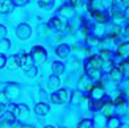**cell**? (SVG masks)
<instances>
[{
  "label": "cell",
  "instance_id": "cell-1",
  "mask_svg": "<svg viewBox=\"0 0 129 128\" xmlns=\"http://www.w3.org/2000/svg\"><path fill=\"white\" fill-rule=\"evenodd\" d=\"M102 66H103L102 58L99 56H93V57H91L90 60L87 61L84 69H86L87 75H88L90 78H93V77H96V75H98V73L102 69Z\"/></svg>",
  "mask_w": 129,
  "mask_h": 128
},
{
  "label": "cell",
  "instance_id": "cell-2",
  "mask_svg": "<svg viewBox=\"0 0 129 128\" xmlns=\"http://www.w3.org/2000/svg\"><path fill=\"white\" fill-rule=\"evenodd\" d=\"M69 99V91L66 89H61L51 95V100L55 104H62Z\"/></svg>",
  "mask_w": 129,
  "mask_h": 128
},
{
  "label": "cell",
  "instance_id": "cell-3",
  "mask_svg": "<svg viewBox=\"0 0 129 128\" xmlns=\"http://www.w3.org/2000/svg\"><path fill=\"white\" fill-rule=\"evenodd\" d=\"M20 66L24 69L25 71L33 69V57L29 54H21L20 56Z\"/></svg>",
  "mask_w": 129,
  "mask_h": 128
},
{
  "label": "cell",
  "instance_id": "cell-4",
  "mask_svg": "<svg viewBox=\"0 0 129 128\" xmlns=\"http://www.w3.org/2000/svg\"><path fill=\"white\" fill-rule=\"evenodd\" d=\"M17 36H19L20 38L22 40H26L30 37V34H32V31H30V27H29L28 24H20L19 28H17Z\"/></svg>",
  "mask_w": 129,
  "mask_h": 128
},
{
  "label": "cell",
  "instance_id": "cell-5",
  "mask_svg": "<svg viewBox=\"0 0 129 128\" xmlns=\"http://www.w3.org/2000/svg\"><path fill=\"white\" fill-rule=\"evenodd\" d=\"M32 57L36 58L37 62H41L46 58V50L41 46H34L33 50H32Z\"/></svg>",
  "mask_w": 129,
  "mask_h": 128
},
{
  "label": "cell",
  "instance_id": "cell-6",
  "mask_svg": "<svg viewBox=\"0 0 129 128\" xmlns=\"http://www.w3.org/2000/svg\"><path fill=\"white\" fill-rule=\"evenodd\" d=\"M13 9L12 0H0V15H7Z\"/></svg>",
  "mask_w": 129,
  "mask_h": 128
},
{
  "label": "cell",
  "instance_id": "cell-7",
  "mask_svg": "<svg viewBox=\"0 0 129 128\" xmlns=\"http://www.w3.org/2000/svg\"><path fill=\"white\" fill-rule=\"evenodd\" d=\"M13 121H15L13 114H7L0 119V127H12Z\"/></svg>",
  "mask_w": 129,
  "mask_h": 128
},
{
  "label": "cell",
  "instance_id": "cell-8",
  "mask_svg": "<svg viewBox=\"0 0 129 128\" xmlns=\"http://www.w3.org/2000/svg\"><path fill=\"white\" fill-rule=\"evenodd\" d=\"M28 114H29V110L24 104H19V106L13 107V116H21V115L26 116Z\"/></svg>",
  "mask_w": 129,
  "mask_h": 128
},
{
  "label": "cell",
  "instance_id": "cell-9",
  "mask_svg": "<svg viewBox=\"0 0 129 128\" xmlns=\"http://www.w3.org/2000/svg\"><path fill=\"white\" fill-rule=\"evenodd\" d=\"M103 95H104V89H103L102 86H95L92 89V92H91L92 99L99 100V99H102V98H103Z\"/></svg>",
  "mask_w": 129,
  "mask_h": 128
},
{
  "label": "cell",
  "instance_id": "cell-10",
  "mask_svg": "<svg viewBox=\"0 0 129 128\" xmlns=\"http://www.w3.org/2000/svg\"><path fill=\"white\" fill-rule=\"evenodd\" d=\"M69 53H70V48H69L67 45H64V44L59 45L57 48V54L61 58H66L69 56Z\"/></svg>",
  "mask_w": 129,
  "mask_h": 128
},
{
  "label": "cell",
  "instance_id": "cell-11",
  "mask_svg": "<svg viewBox=\"0 0 129 128\" xmlns=\"http://www.w3.org/2000/svg\"><path fill=\"white\" fill-rule=\"evenodd\" d=\"M34 111H36L38 115H45V114L49 112V106L45 104V103H38L36 106V108H34Z\"/></svg>",
  "mask_w": 129,
  "mask_h": 128
},
{
  "label": "cell",
  "instance_id": "cell-12",
  "mask_svg": "<svg viewBox=\"0 0 129 128\" xmlns=\"http://www.w3.org/2000/svg\"><path fill=\"white\" fill-rule=\"evenodd\" d=\"M92 16L96 19L99 22H107L108 21V15L104 12H92Z\"/></svg>",
  "mask_w": 129,
  "mask_h": 128
},
{
  "label": "cell",
  "instance_id": "cell-13",
  "mask_svg": "<svg viewBox=\"0 0 129 128\" xmlns=\"http://www.w3.org/2000/svg\"><path fill=\"white\" fill-rule=\"evenodd\" d=\"M111 78H112L115 82H119V81L122 79V73L117 67H113L112 70H111Z\"/></svg>",
  "mask_w": 129,
  "mask_h": 128
},
{
  "label": "cell",
  "instance_id": "cell-14",
  "mask_svg": "<svg viewBox=\"0 0 129 128\" xmlns=\"http://www.w3.org/2000/svg\"><path fill=\"white\" fill-rule=\"evenodd\" d=\"M7 63H8L9 67H17V66H20V56H12Z\"/></svg>",
  "mask_w": 129,
  "mask_h": 128
},
{
  "label": "cell",
  "instance_id": "cell-15",
  "mask_svg": "<svg viewBox=\"0 0 129 128\" xmlns=\"http://www.w3.org/2000/svg\"><path fill=\"white\" fill-rule=\"evenodd\" d=\"M51 25L54 27L57 31H61V29L64 27V22L61 19H58V17H54V19H51Z\"/></svg>",
  "mask_w": 129,
  "mask_h": 128
},
{
  "label": "cell",
  "instance_id": "cell-16",
  "mask_svg": "<svg viewBox=\"0 0 129 128\" xmlns=\"http://www.w3.org/2000/svg\"><path fill=\"white\" fill-rule=\"evenodd\" d=\"M64 70V66L62 65L61 62H54L53 63V73L54 74H62V71Z\"/></svg>",
  "mask_w": 129,
  "mask_h": 128
},
{
  "label": "cell",
  "instance_id": "cell-17",
  "mask_svg": "<svg viewBox=\"0 0 129 128\" xmlns=\"http://www.w3.org/2000/svg\"><path fill=\"white\" fill-rule=\"evenodd\" d=\"M49 87L50 89H57V87H59V79H58V77L55 75H51V77L49 78Z\"/></svg>",
  "mask_w": 129,
  "mask_h": 128
},
{
  "label": "cell",
  "instance_id": "cell-18",
  "mask_svg": "<svg viewBox=\"0 0 129 128\" xmlns=\"http://www.w3.org/2000/svg\"><path fill=\"white\" fill-rule=\"evenodd\" d=\"M129 50V42H125V44H121L119 46V49H117V54L119 56H125L128 54L126 52Z\"/></svg>",
  "mask_w": 129,
  "mask_h": 128
},
{
  "label": "cell",
  "instance_id": "cell-19",
  "mask_svg": "<svg viewBox=\"0 0 129 128\" xmlns=\"http://www.w3.org/2000/svg\"><path fill=\"white\" fill-rule=\"evenodd\" d=\"M9 46H11L9 40H0V50H2V52L8 50Z\"/></svg>",
  "mask_w": 129,
  "mask_h": 128
},
{
  "label": "cell",
  "instance_id": "cell-20",
  "mask_svg": "<svg viewBox=\"0 0 129 128\" xmlns=\"http://www.w3.org/2000/svg\"><path fill=\"white\" fill-rule=\"evenodd\" d=\"M54 4V0H40L38 5L40 7H45V8H49Z\"/></svg>",
  "mask_w": 129,
  "mask_h": 128
},
{
  "label": "cell",
  "instance_id": "cell-21",
  "mask_svg": "<svg viewBox=\"0 0 129 128\" xmlns=\"http://www.w3.org/2000/svg\"><path fill=\"white\" fill-rule=\"evenodd\" d=\"M79 128H93L92 127V121L91 120H83L79 124Z\"/></svg>",
  "mask_w": 129,
  "mask_h": 128
},
{
  "label": "cell",
  "instance_id": "cell-22",
  "mask_svg": "<svg viewBox=\"0 0 129 128\" xmlns=\"http://www.w3.org/2000/svg\"><path fill=\"white\" fill-rule=\"evenodd\" d=\"M117 125H119V120H117V119H109V127L111 128H116Z\"/></svg>",
  "mask_w": 129,
  "mask_h": 128
},
{
  "label": "cell",
  "instance_id": "cell-23",
  "mask_svg": "<svg viewBox=\"0 0 129 128\" xmlns=\"http://www.w3.org/2000/svg\"><path fill=\"white\" fill-rule=\"evenodd\" d=\"M5 63H7V60H5V57L3 54H0V69L5 66Z\"/></svg>",
  "mask_w": 129,
  "mask_h": 128
},
{
  "label": "cell",
  "instance_id": "cell-24",
  "mask_svg": "<svg viewBox=\"0 0 129 128\" xmlns=\"http://www.w3.org/2000/svg\"><path fill=\"white\" fill-rule=\"evenodd\" d=\"M5 31H7V29H5V27L0 25V36H4V34H5Z\"/></svg>",
  "mask_w": 129,
  "mask_h": 128
},
{
  "label": "cell",
  "instance_id": "cell-25",
  "mask_svg": "<svg viewBox=\"0 0 129 128\" xmlns=\"http://www.w3.org/2000/svg\"><path fill=\"white\" fill-rule=\"evenodd\" d=\"M15 2H16L17 4H24V3L28 2V0H15Z\"/></svg>",
  "mask_w": 129,
  "mask_h": 128
},
{
  "label": "cell",
  "instance_id": "cell-26",
  "mask_svg": "<svg viewBox=\"0 0 129 128\" xmlns=\"http://www.w3.org/2000/svg\"><path fill=\"white\" fill-rule=\"evenodd\" d=\"M4 108H5V106H4V103H0V114H2V112L4 111Z\"/></svg>",
  "mask_w": 129,
  "mask_h": 128
},
{
  "label": "cell",
  "instance_id": "cell-27",
  "mask_svg": "<svg viewBox=\"0 0 129 128\" xmlns=\"http://www.w3.org/2000/svg\"><path fill=\"white\" fill-rule=\"evenodd\" d=\"M125 17H126V19L129 20V7L125 9Z\"/></svg>",
  "mask_w": 129,
  "mask_h": 128
},
{
  "label": "cell",
  "instance_id": "cell-28",
  "mask_svg": "<svg viewBox=\"0 0 129 128\" xmlns=\"http://www.w3.org/2000/svg\"><path fill=\"white\" fill-rule=\"evenodd\" d=\"M45 128H54V127H51V125H48V127H45Z\"/></svg>",
  "mask_w": 129,
  "mask_h": 128
}]
</instances>
